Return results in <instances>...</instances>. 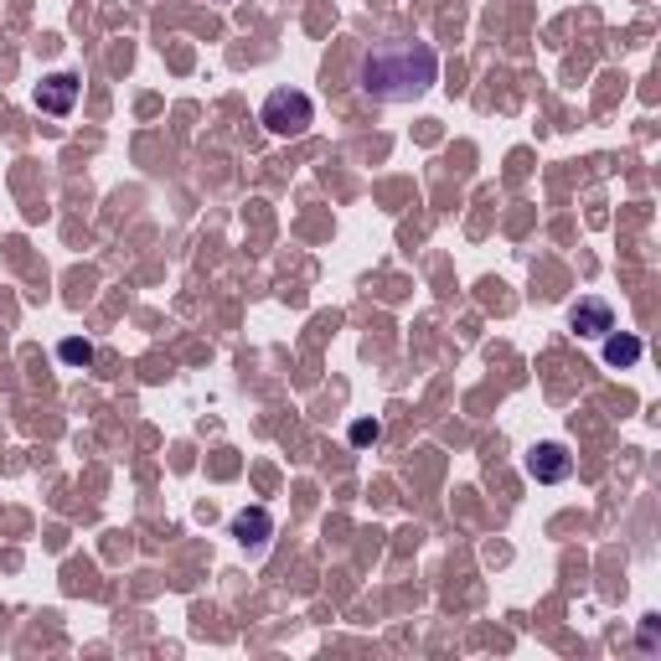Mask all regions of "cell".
Instances as JSON below:
<instances>
[{
  "instance_id": "1",
  "label": "cell",
  "mask_w": 661,
  "mask_h": 661,
  "mask_svg": "<svg viewBox=\"0 0 661 661\" xmlns=\"http://www.w3.org/2000/svg\"><path fill=\"white\" fill-rule=\"evenodd\" d=\"M439 78V52L429 42H377L362 52L357 83L367 99L383 104H408L424 89H435Z\"/></svg>"
},
{
  "instance_id": "2",
  "label": "cell",
  "mask_w": 661,
  "mask_h": 661,
  "mask_svg": "<svg viewBox=\"0 0 661 661\" xmlns=\"http://www.w3.org/2000/svg\"><path fill=\"white\" fill-rule=\"evenodd\" d=\"M264 130L270 135H285V140H295V135H305L311 130V120H316V109H311V99L305 93H295V89H279V93H270L264 99Z\"/></svg>"
},
{
  "instance_id": "3",
  "label": "cell",
  "mask_w": 661,
  "mask_h": 661,
  "mask_svg": "<svg viewBox=\"0 0 661 661\" xmlns=\"http://www.w3.org/2000/svg\"><path fill=\"white\" fill-rule=\"evenodd\" d=\"M73 104H78V73L42 78V89H37V109H42V114L62 120V114H73Z\"/></svg>"
},
{
  "instance_id": "4",
  "label": "cell",
  "mask_w": 661,
  "mask_h": 661,
  "mask_svg": "<svg viewBox=\"0 0 661 661\" xmlns=\"http://www.w3.org/2000/svg\"><path fill=\"white\" fill-rule=\"evenodd\" d=\"M569 470H573V460L563 445H538V450L527 455V476L532 481H563Z\"/></svg>"
},
{
  "instance_id": "5",
  "label": "cell",
  "mask_w": 661,
  "mask_h": 661,
  "mask_svg": "<svg viewBox=\"0 0 661 661\" xmlns=\"http://www.w3.org/2000/svg\"><path fill=\"white\" fill-rule=\"evenodd\" d=\"M270 532H274V522H270V511H238L233 517V538L243 542V548H264L270 542Z\"/></svg>"
},
{
  "instance_id": "6",
  "label": "cell",
  "mask_w": 661,
  "mask_h": 661,
  "mask_svg": "<svg viewBox=\"0 0 661 661\" xmlns=\"http://www.w3.org/2000/svg\"><path fill=\"white\" fill-rule=\"evenodd\" d=\"M573 330H579V336H604V330H616V316H610V305H604V301L573 305Z\"/></svg>"
},
{
  "instance_id": "7",
  "label": "cell",
  "mask_w": 661,
  "mask_h": 661,
  "mask_svg": "<svg viewBox=\"0 0 661 661\" xmlns=\"http://www.w3.org/2000/svg\"><path fill=\"white\" fill-rule=\"evenodd\" d=\"M635 357H641V342H635V336H610V342H604V362H610V367H631Z\"/></svg>"
},
{
  "instance_id": "8",
  "label": "cell",
  "mask_w": 661,
  "mask_h": 661,
  "mask_svg": "<svg viewBox=\"0 0 661 661\" xmlns=\"http://www.w3.org/2000/svg\"><path fill=\"white\" fill-rule=\"evenodd\" d=\"M58 357H62V362H73V367H89V362H93V346H89V342H78V336H73V342H62V346H58Z\"/></svg>"
},
{
  "instance_id": "9",
  "label": "cell",
  "mask_w": 661,
  "mask_h": 661,
  "mask_svg": "<svg viewBox=\"0 0 661 661\" xmlns=\"http://www.w3.org/2000/svg\"><path fill=\"white\" fill-rule=\"evenodd\" d=\"M352 439H357V445H373V439H377V424H373V419L352 424Z\"/></svg>"
}]
</instances>
